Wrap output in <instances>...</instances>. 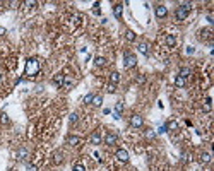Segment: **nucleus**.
Returning <instances> with one entry per match:
<instances>
[{
  "mask_svg": "<svg viewBox=\"0 0 214 171\" xmlns=\"http://www.w3.org/2000/svg\"><path fill=\"white\" fill-rule=\"evenodd\" d=\"M137 63V58L134 53H130V52H125V55H123V67L125 69H132V67H136Z\"/></svg>",
  "mask_w": 214,
  "mask_h": 171,
  "instance_id": "obj_3",
  "label": "nucleus"
},
{
  "mask_svg": "<svg viewBox=\"0 0 214 171\" xmlns=\"http://www.w3.org/2000/svg\"><path fill=\"white\" fill-rule=\"evenodd\" d=\"M118 82H120V74H118V72H111V74H110V84L117 86Z\"/></svg>",
  "mask_w": 214,
  "mask_h": 171,
  "instance_id": "obj_14",
  "label": "nucleus"
},
{
  "mask_svg": "<svg viewBox=\"0 0 214 171\" xmlns=\"http://www.w3.org/2000/svg\"><path fill=\"white\" fill-rule=\"evenodd\" d=\"M137 50H139V53L147 55V53H149V45H147V43H139V45H137Z\"/></svg>",
  "mask_w": 214,
  "mask_h": 171,
  "instance_id": "obj_12",
  "label": "nucleus"
},
{
  "mask_svg": "<svg viewBox=\"0 0 214 171\" xmlns=\"http://www.w3.org/2000/svg\"><path fill=\"white\" fill-rule=\"evenodd\" d=\"M166 45H168V48H173L176 45V38L173 34H168V36H166Z\"/></svg>",
  "mask_w": 214,
  "mask_h": 171,
  "instance_id": "obj_16",
  "label": "nucleus"
},
{
  "mask_svg": "<svg viewBox=\"0 0 214 171\" xmlns=\"http://www.w3.org/2000/svg\"><path fill=\"white\" fill-rule=\"evenodd\" d=\"M122 111H123V103H122V101H118L117 104H115V113L122 115Z\"/></svg>",
  "mask_w": 214,
  "mask_h": 171,
  "instance_id": "obj_24",
  "label": "nucleus"
},
{
  "mask_svg": "<svg viewBox=\"0 0 214 171\" xmlns=\"http://www.w3.org/2000/svg\"><path fill=\"white\" fill-rule=\"evenodd\" d=\"M105 63H106V60H105L103 57H96V58H94V65H96V67H103Z\"/></svg>",
  "mask_w": 214,
  "mask_h": 171,
  "instance_id": "obj_20",
  "label": "nucleus"
},
{
  "mask_svg": "<svg viewBox=\"0 0 214 171\" xmlns=\"http://www.w3.org/2000/svg\"><path fill=\"white\" fill-rule=\"evenodd\" d=\"M89 142H91L93 146H99V144H101V133L93 132L91 135H89Z\"/></svg>",
  "mask_w": 214,
  "mask_h": 171,
  "instance_id": "obj_8",
  "label": "nucleus"
},
{
  "mask_svg": "<svg viewBox=\"0 0 214 171\" xmlns=\"http://www.w3.org/2000/svg\"><path fill=\"white\" fill-rule=\"evenodd\" d=\"M187 53H189V55H192V53H194V48H192V46H189V48H187Z\"/></svg>",
  "mask_w": 214,
  "mask_h": 171,
  "instance_id": "obj_36",
  "label": "nucleus"
},
{
  "mask_svg": "<svg viewBox=\"0 0 214 171\" xmlns=\"http://www.w3.org/2000/svg\"><path fill=\"white\" fill-rule=\"evenodd\" d=\"M122 12H123V5H122V3L113 5V16H115L117 19H120V17H122Z\"/></svg>",
  "mask_w": 214,
  "mask_h": 171,
  "instance_id": "obj_10",
  "label": "nucleus"
},
{
  "mask_svg": "<svg viewBox=\"0 0 214 171\" xmlns=\"http://www.w3.org/2000/svg\"><path fill=\"white\" fill-rule=\"evenodd\" d=\"M0 5H2V3H0Z\"/></svg>",
  "mask_w": 214,
  "mask_h": 171,
  "instance_id": "obj_40",
  "label": "nucleus"
},
{
  "mask_svg": "<svg viewBox=\"0 0 214 171\" xmlns=\"http://www.w3.org/2000/svg\"><path fill=\"white\" fill-rule=\"evenodd\" d=\"M72 171H86V168H84V164H81V163H77V164H74V168H72Z\"/></svg>",
  "mask_w": 214,
  "mask_h": 171,
  "instance_id": "obj_27",
  "label": "nucleus"
},
{
  "mask_svg": "<svg viewBox=\"0 0 214 171\" xmlns=\"http://www.w3.org/2000/svg\"><path fill=\"white\" fill-rule=\"evenodd\" d=\"M93 98H94V94H86L84 96V103L86 104H91L93 103Z\"/></svg>",
  "mask_w": 214,
  "mask_h": 171,
  "instance_id": "obj_26",
  "label": "nucleus"
},
{
  "mask_svg": "<svg viewBox=\"0 0 214 171\" xmlns=\"http://www.w3.org/2000/svg\"><path fill=\"white\" fill-rule=\"evenodd\" d=\"M182 159L183 161H189V154H182Z\"/></svg>",
  "mask_w": 214,
  "mask_h": 171,
  "instance_id": "obj_37",
  "label": "nucleus"
},
{
  "mask_svg": "<svg viewBox=\"0 0 214 171\" xmlns=\"http://www.w3.org/2000/svg\"><path fill=\"white\" fill-rule=\"evenodd\" d=\"M106 91H108V93H110V94H113V93H115V91H117V86H113V84H110V86H108V87H106Z\"/></svg>",
  "mask_w": 214,
  "mask_h": 171,
  "instance_id": "obj_29",
  "label": "nucleus"
},
{
  "mask_svg": "<svg viewBox=\"0 0 214 171\" xmlns=\"http://www.w3.org/2000/svg\"><path fill=\"white\" fill-rule=\"evenodd\" d=\"M200 161H202V163H211V154H209V152H202Z\"/></svg>",
  "mask_w": 214,
  "mask_h": 171,
  "instance_id": "obj_22",
  "label": "nucleus"
},
{
  "mask_svg": "<svg viewBox=\"0 0 214 171\" xmlns=\"http://www.w3.org/2000/svg\"><path fill=\"white\" fill-rule=\"evenodd\" d=\"M166 132V127H159V130H158V133H164Z\"/></svg>",
  "mask_w": 214,
  "mask_h": 171,
  "instance_id": "obj_34",
  "label": "nucleus"
},
{
  "mask_svg": "<svg viewBox=\"0 0 214 171\" xmlns=\"http://www.w3.org/2000/svg\"><path fill=\"white\" fill-rule=\"evenodd\" d=\"M93 106H96V108H99L101 104H103V96L99 94H94V98H93V103H91Z\"/></svg>",
  "mask_w": 214,
  "mask_h": 171,
  "instance_id": "obj_15",
  "label": "nucleus"
},
{
  "mask_svg": "<svg viewBox=\"0 0 214 171\" xmlns=\"http://www.w3.org/2000/svg\"><path fill=\"white\" fill-rule=\"evenodd\" d=\"M146 137H147V139H154L156 132H154V130H147V132H146Z\"/></svg>",
  "mask_w": 214,
  "mask_h": 171,
  "instance_id": "obj_30",
  "label": "nucleus"
},
{
  "mask_svg": "<svg viewBox=\"0 0 214 171\" xmlns=\"http://www.w3.org/2000/svg\"><path fill=\"white\" fill-rule=\"evenodd\" d=\"M175 86L176 87H183V86H185V79L180 77V76H176L175 77Z\"/></svg>",
  "mask_w": 214,
  "mask_h": 171,
  "instance_id": "obj_18",
  "label": "nucleus"
},
{
  "mask_svg": "<svg viewBox=\"0 0 214 171\" xmlns=\"http://www.w3.org/2000/svg\"><path fill=\"white\" fill-rule=\"evenodd\" d=\"M130 125H132L134 128H140V127L144 125V118H142L140 115H132V116H130Z\"/></svg>",
  "mask_w": 214,
  "mask_h": 171,
  "instance_id": "obj_4",
  "label": "nucleus"
},
{
  "mask_svg": "<svg viewBox=\"0 0 214 171\" xmlns=\"http://www.w3.org/2000/svg\"><path fill=\"white\" fill-rule=\"evenodd\" d=\"M0 120H2V123H7V120H9V118H7V115L3 113V115H2V118H0Z\"/></svg>",
  "mask_w": 214,
  "mask_h": 171,
  "instance_id": "obj_33",
  "label": "nucleus"
},
{
  "mask_svg": "<svg viewBox=\"0 0 214 171\" xmlns=\"http://www.w3.org/2000/svg\"><path fill=\"white\" fill-rule=\"evenodd\" d=\"M154 14H156V17L163 19V17H166V16H168V9H166L164 5H156V7H154Z\"/></svg>",
  "mask_w": 214,
  "mask_h": 171,
  "instance_id": "obj_6",
  "label": "nucleus"
},
{
  "mask_svg": "<svg viewBox=\"0 0 214 171\" xmlns=\"http://www.w3.org/2000/svg\"><path fill=\"white\" fill-rule=\"evenodd\" d=\"M137 82H139V84H144V82H146V77H144V76H137Z\"/></svg>",
  "mask_w": 214,
  "mask_h": 171,
  "instance_id": "obj_31",
  "label": "nucleus"
},
{
  "mask_svg": "<svg viewBox=\"0 0 214 171\" xmlns=\"http://www.w3.org/2000/svg\"><path fill=\"white\" fill-rule=\"evenodd\" d=\"M28 156H29V152H28V149H24V147H21L19 151H17V157H19L21 161H26Z\"/></svg>",
  "mask_w": 214,
  "mask_h": 171,
  "instance_id": "obj_13",
  "label": "nucleus"
},
{
  "mask_svg": "<svg viewBox=\"0 0 214 171\" xmlns=\"http://www.w3.org/2000/svg\"><path fill=\"white\" fill-rule=\"evenodd\" d=\"M115 156H117V159L120 163H129V152L125 151V149H118Z\"/></svg>",
  "mask_w": 214,
  "mask_h": 171,
  "instance_id": "obj_7",
  "label": "nucleus"
},
{
  "mask_svg": "<svg viewBox=\"0 0 214 171\" xmlns=\"http://www.w3.org/2000/svg\"><path fill=\"white\" fill-rule=\"evenodd\" d=\"M28 171H38V168L34 164H28Z\"/></svg>",
  "mask_w": 214,
  "mask_h": 171,
  "instance_id": "obj_32",
  "label": "nucleus"
},
{
  "mask_svg": "<svg viewBox=\"0 0 214 171\" xmlns=\"http://www.w3.org/2000/svg\"><path fill=\"white\" fill-rule=\"evenodd\" d=\"M5 34V27H0V36H3Z\"/></svg>",
  "mask_w": 214,
  "mask_h": 171,
  "instance_id": "obj_38",
  "label": "nucleus"
},
{
  "mask_svg": "<svg viewBox=\"0 0 214 171\" xmlns=\"http://www.w3.org/2000/svg\"><path fill=\"white\" fill-rule=\"evenodd\" d=\"M164 127H166V130H176L178 128V123L176 122H168Z\"/></svg>",
  "mask_w": 214,
  "mask_h": 171,
  "instance_id": "obj_21",
  "label": "nucleus"
},
{
  "mask_svg": "<svg viewBox=\"0 0 214 171\" xmlns=\"http://www.w3.org/2000/svg\"><path fill=\"white\" fill-rule=\"evenodd\" d=\"M63 80H65V76H63V74H57V76L53 77V84H55L57 87H63Z\"/></svg>",
  "mask_w": 214,
  "mask_h": 171,
  "instance_id": "obj_9",
  "label": "nucleus"
},
{
  "mask_svg": "<svg viewBox=\"0 0 214 171\" xmlns=\"http://www.w3.org/2000/svg\"><path fill=\"white\" fill-rule=\"evenodd\" d=\"M125 38H127V41H134L136 39V33L134 31H127L125 33Z\"/></svg>",
  "mask_w": 214,
  "mask_h": 171,
  "instance_id": "obj_25",
  "label": "nucleus"
},
{
  "mask_svg": "<svg viewBox=\"0 0 214 171\" xmlns=\"http://www.w3.org/2000/svg\"><path fill=\"white\" fill-rule=\"evenodd\" d=\"M38 72H39V62H38V58H29V60L26 62L24 74H26V76H29V77H33V76H36Z\"/></svg>",
  "mask_w": 214,
  "mask_h": 171,
  "instance_id": "obj_1",
  "label": "nucleus"
},
{
  "mask_svg": "<svg viewBox=\"0 0 214 171\" xmlns=\"http://www.w3.org/2000/svg\"><path fill=\"white\" fill-rule=\"evenodd\" d=\"M117 140H118L117 133L108 132L106 135H105V144H106V146H115V144H117Z\"/></svg>",
  "mask_w": 214,
  "mask_h": 171,
  "instance_id": "obj_5",
  "label": "nucleus"
},
{
  "mask_svg": "<svg viewBox=\"0 0 214 171\" xmlns=\"http://www.w3.org/2000/svg\"><path fill=\"white\" fill-rule=\"evenodd\" d=\"M67 144L69 146H79L81 144V139H79L77 135H69L67 137Z\"/></svg>",
  "mask_w": 214,
  "mask_h": 171,
  "instance_id": "obj_11",
  "label": "nucleus"
},
{
  "mask_svg": "<svg viewBox=\"0 0 214 171\" xmlns=\"http://www.w3.org/2000/svg\"><path fill=\"white\" fill-rule=\"evenodd\" d=\"M77 120H79V115L77 113H70V116H69V122H70V123H76Z\"/></svg>",
  "mask_w": 214,
  "mask_h": 171,
  "instance_id": "obj_28",
  "label": "nucleus"
},
{
  "mask_svg": "<svg viewBox=\"0 0 214 171\" xmlns=\"http://www.w3.org/2000/svg\"><path fill=\"white\" fill-rule=\"evenodd\" d=\"M180 77H183V79H187V77L190 76V69H187V67H182L180 69V74H178Z\"/></svg>",
  "mask_w": 214,
  "mask_h": 171,
  "instance_id": "obj_17",
  "label": "nucleus"
},
{
  "mask_svg": "<svg viewBox=\"0 0 214 171\" xmlns=\"http://www.w3.org/2000/svg\"><path fill=\"white\" fill-rule=\"evenodd\" d=\"M190 7H192V3H190V2L180 3V5L176 7V10H175L176 21H185V19H187V16H189V12H190Z\"/></svg>",
  "mask_w": 214,
  "mask_h": 171,
  "instance_id": "obj_2",
  "label": "nucleus"
},
{
  "mask_svg": "<svg viewBox=\"0 0 214 171\" xmlns=\"http://www.w3.org/2000/svg\"><path fill=\"white\" fill-rule=\"evenodd\" d=\"M202 110H204L206 113H209V111H211V98H206V103H204Z\"/></svg>",
  "mask_w": 214,
  "mask_h": 171,
  "instance_id": "obj_19",
  "label": "nucleus"
},
{
  "mask_svg": "<svg viewBox=\"0 0 214 171\" xmlns=\"http://www.w3.org/2000/svg\"><path fill=\"white\" fill-rule=\"evenodd\" d=\"M0 79H2V76H0Z\"/></svg>",
  "mask_w": 214,
  "mask_h": 171,
  "instance_id": "obj_39",
  "label": "nucleus"
},
{
  "mask_svg": "<svg viewBox=\"0 0 214 171\" xmlns=\"http://www.w3.org/2000/svg\"><path fill=\"white\" fill-rule=\"evenodd\" d=\"M26 5H28V7H33V5H36V2H31V0H29V2H26Z\"/></svg>",
  "mask_w": 214,
  "mask_h": 171,
  "instance_id": "obj_35",
  "label": "nucleus"
},
{
  "mask_svg": "<svg viewBox=\"0 0 214 171\" xmlns=\"http://www.w3.org/2000/svg\"><path fill=\"white\" fill-rule=\"evenodd\" d=\"M62 159H63V157H62V152H55V154H53V163H55V164H60Z\"/></svg>",
  "mask_w": 214,
  "mask_h": 171,
  "instance_id": "obj_23",
  "label": "nucleus"
}]
</instances>
